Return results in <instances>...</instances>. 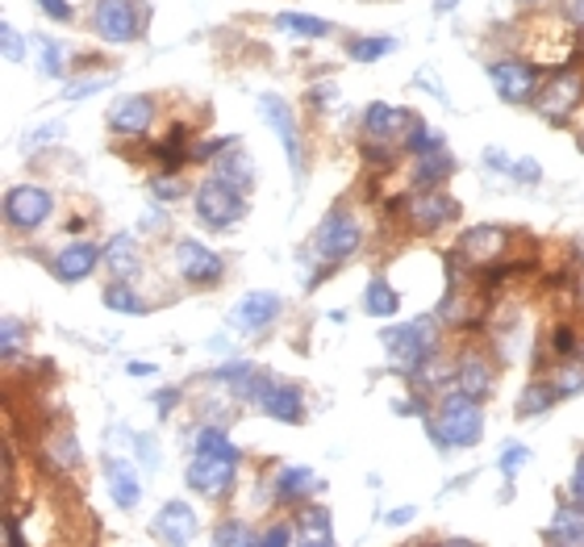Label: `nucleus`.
Listing matches in <instances>:
<instances>
[{
  "label": "nucleus",
  "mask_w": 584,
  "mask_h": 547,
  "mask_svg": "<svg viewBox=\"0 0 584 547\" xmlns=\"http://www.w3.org/2000/svg\"><path fill=\"white\" fill-rule=\"evenodd\" d=\"M380 338L389 347V364L405 377L426 372V364L435 359V317H414L405 326H389Z\"/></svg>",
  "instance_id": "f257e3e1"
},
{
  "label": "nucleus",
  "mask_w": 584,
  "mask_h": 547,
  "mask_svg": "<svg viewBox=\"0 0 584 547\" xmlns=\"http://www.w3.org/2000/svg\"><path fill=\"white\" fill-rule=\"evenodd\" d=\"M480 422H484L480 418V401L468 398L463 389H456V393H447V398L438 401V418L430 422V435L442 447H472L484 435Z\"/></svg>",
  "instance_id": "f03ea898"
},
{
  "label": "nucleus",
  "mask_w": 584,
  "mask_h": 547,
  "mask_svg": "<svg viewBox=\"0 0 584 547\" xmlns=\"http://www.w3.org/2000/svg\"><path fill=\"white\" fill-rule=\"evenodd\" d=\"M196 213H201V222L213 226V231H226L234 226L243 213H247V201H243V189H234L226 180H205L201 189H196Z\"/></svg>",
  "instance_id": "7ed1b4c3"
},
{
  "label": "nucleus",
  "mask_w": 584,
  "mask_h": 547,
  "mask_svg": "<svg viewBox=\"0 0 584 547\" xmlns=\"http://www.w3.org/2000/svg\"><path fill=\"white\" fill-rule=\"evenodd\" d=\"M359 222H355L347 210H330L326 213V222L317 226V255H322V264L330 268V264H342V259H351L355 247H359Z\"/></svg>",
  "instance_id": "20e7f679"
},
{
  "label": "nucleus",
  "mask_w": 584,
  "mask_h": 547,
  "mask_svg": "<svg viewBox=\"0 0 584 547\" xmlns=\"http://www.w3.org/2000/svg\"><path fill=\"white\" fill-rule=\"evenodd\" d=\"M92 22L104 43H134L146 25V9H138L134 0H101Z\"/></svg>",
  "instance_id": "39448f33"
},
{
  "label": "nucleus",
  "mask_w": 584,
  "mask_h": 547,
  "mask_svg": "<svg viewBox=\"0 0 584 547\" xmlns=\"http://www.w3.org/2000/svg\"><path fill=\"white\" fill-rule=\"evenodd\" d=\"M526 51L539 59V64H568L576 55V38L560 18H539V22L526 30Z\"/></svg>",
  "instance_id": "423d86ee"
},
{
  "label": "nucleus",
  "mask_w": 584,
  "mask_h": 547,
  "mask_svg": "<svg viewBox=\"0 0 584 547\" xmlns=\"http://www.w3.org/2000/svg\"><path fill=\"white\" fill-rule=\"evenodd\" d=\"M259 118L276 130V138L284 143V155H289L292 171L301 176V171H305V147H301V130H296L292 105L289 101H280V97H271V92H263V97H259Z\"/></svg>",
  "instance_id": "0eeeda50"
},
{
  "label": "nucleus",
  "mask_w": 584,
  "mask_h": 547,
  "mask_svg": "<svg viewBox=\"0 0 584 547\" xmlns=\"http://www.w3.org/2000/svg\"><path fill=\"white\" fill-rule=\"evenodd\" d=\"M505 247H509V231H501V226H472L459 238V259L468 268L493 272V264L505 259Z\"/></svg>",
  "instance_id": "6e6552de"
},
{
  "label": "nucleus",
  "mask_w": 584,
  "mask_h": 547,
  "mask_svg": "<svg viewBox=\"0 0 584 547\" xmlns=\"http://www.w3.org/2000/svg\"><path fill=\"white\" fill-rule=\"evenodd\" d=\"M55 210V201H50V192L38 189V185H18V189H9L4 197V217H9V226H18V231H34L42 226L46 217Z\"/></svg>",
  "instance_id": "1a4fd4ad"
},
{
  "label": "nucleus",
  "mask_w": 584,
  "mask_h": 547,
  "mask_svg": "<svg viewBox=\"0 0 584 547\" xmlns=\"http://www.w3.org/2000/svg\"><path fill=\"white\" fill-rule=\"evenodd\" d=\"M581 101H584V80L576 76V71H563V76H555L547 88H539L535 109H539L547 122H568Z\"/></svg>",
  "instance_id": "9d476101"
},
{
  "label": "nucleus",
  "mask_w": 584,
  "mask_h": 547,
  "mask_svg": "<svg viewBox=\"0 0 584 547\" xmlns=\"http://www.w3.org/2000/svg\"><path fill=\"white\" fill-rule=\"evenodd\" d=\"M405 217H409L414 231H438V226L456 222L459 205L442 189H417L414 197L405 201Z\"/></svg>",
  "instance_id": "9b49d317"
},
{
  "label": "nucleus",
  "mask_w": 584,
  "mask_h": 547,
  "mask_svg": "<svg viewBox=\"0 0 584 547\" xmlns=\"http://www.w3.org/2000/svg\"><path fill=\"white\" fill-rule=\"evenodd\" d=\"M488 76L497 85L501 101H509V105H526V101L539 97V76H535V67L521 64V59H501V64L488 67Z\"/></svg>",
  "instance_id": "f8f14e48"
},
{
  "label": "nucleus",
  "mask_w": 584,
  "mask_h": 547,
  "mask_svg": "<svg viewBox=\"0 0 584 547\" xmlns=\"http://www.w3.org/2000/svg\"><path fill=\"white\" fill-rule=\"evenodd\" d=\"M176 268H180V276H184L188 284H205V289L226 276L222 255L209 252L205 243H192V238H184V243L176 247Z\"/></svg>",
  "instance_id": "ddd939ff"
},
{
  "label": "nucleus",
  "mask_w": 584,
  "mask_h": 547,
  "mask_svg": "<svg viewBox=\"0 0 584 547\" xmlns=\"http://www.w3.org/2000/svg\"><path fill=\"white\" fill-rule=\"evenodd\" d=\"M238 472V451L234 456H196L188 464V484L201 489L205 498H222Z\"/></svg>",
  "instance_id": "4468645a"
},
{
  "label": "nucleus",
  "mask_w": 584,
  "mask_h": 547,
  "mask_svg": "<svg viewBox=\"0 0 584 547\" xmlns=\"http://www.w3.org/2000/svg\"><path fill=\"white\" fill-rule=\"evenodd\" d=\"M414 126H417V118L409 113V109H393V105H368L363 109V134H368V138H384V143H393V138H405Z\"/></svg>",
  "instance_id": "2eb2a0df"
},
{
  "label": "nucleus",
  "mask_w": 584,
  "mask_h": 547,
  "mask_svg": "<svg viewBox=\"0 0 584 547\" xmlns=\"http://www.w3.org/2000/svg\"><path fill=\"white\" fill-rule=\"evenodd\" d=\"M150 122H155V101L150 97H122V101H113V109H109V126L117 130V134H125V138L146 134Z\"/></svg>",
  "instance_id": "dca6fc26"
},
{
  "label": "nucleus",
  "mask_w": 584,
  "mask_h": 547,
  "mask_svg": "<svg viewBox=\"0 0 584 547\" xmlns=\"http://www.w3.org/2000/svg\"><path fill=\"white\" fill-rule=\"evenodd\" d=\"M276 314H280V297L276 293H250L234 305V317H229V322H234L243 335H259V331H268L271 322H276Z\"/></svg>",
  "instance_id": "f3484780"
},
{
  "label": "nucleus",
  "mask_w": 584,
  "mask_h": 547,
  "mask_svg": "<svg viewBox=\"0 0 584 547\" xmlns=\"http://www.w3.org/2000/svg\"><path fill=\"white\" fill-rule=\"evenodd\" d=\"M155 535L167 544H192L196 539V514L188 502H167L155 514Z\"/></svg>",
  "instance_id": "a211bd4d"
},
{
  "label": "nucleus",
  "mask_w": 584,
  "mask_h": 547,
  "mask_svg": "<svg viewBox=\"0 0 584 547\" xmlns=\"http://www.w3.org/2000/svg\"><path fill=\"white\" fill-rule=\"evenodd\" d=\"M259 410L263 414H271L276 422H301L305 418V401H301V389L296 384H263L259 389Z\"/></svg>",
  "instance_id": "6ab92c4d"
},
{
  "label": "nucleus",
  "mask_w": 584,
  "mask_h": 547,
  "mask_svg": "<svg viewBox=\"0 0 584 547\" xmlns=\"http://www.w3.org/2000/svg\"><path fill=\"white\" fill-rule=\"evenodd\" d=\"M101 247L97 243H71L67 252H59V259H55V272H59V280H67V284H76V280H83V276H92V268L101 264Z\"/></svg>",
  "instance_id": "aec40b11"
},
{
  "label": "nucleus",
  "mask_w": 584,
  "mask_h": 547,
  "mask_svg": "<svg viewBox=\"0 0 584 547\" xmlns=\"http://www.w3.org/2000/svg\"><path fill=\"white\" fill-rule=\"evenodd\" d=\"M104 481H109V493H113V502L122 505V510H134V505L143 502L138 472L125 460H104Z\"/></svg>",
  "instance_id": "412c9836"
},
{
  "label": "nucleus",
  "mask_w": 584,
  "mask_h": 547,
  "mask_svg": "<svg viewBox=\"0 0 584 547\" xmlns=\"http://www.w3.org/2000/svg\"><path fill=\"white\" fill-rule=\"evenodd\" d=\"M456 389H463L468 398L484 401L488 393H493V368H488L480 356H468L456 368Z\"/></svg>",
  "instance_id": "4be33fe9"
},
{
  "label": "nucleus",
  "mask_w": 584,
  "mask_h": 547,
  "mask_svg": "<svg viewBox=\"0 0 584 547\" xmlns=\"http://www.w3.org/2000/svg\"><path fill=\"white\" fill-rule=\"evenodd\" d=\"M322 489V481L313 477L310 468H284L276 481V502H305Z\"/></svg>",
  "instance_id": "5701e85b"
},
{
  "label": "nucleus",
  "mask_w": 584,
  "mask_h": 547,
  "mask_svg": "<svg viewBox=\"0 0 584 547\" xmlns=\"http://www.w3.org/2000/svg\"><path fill=\"white\" fill-rule=\"evenodd\" d=\"M451 171H456V159L442 147H430L426 155H417V189H438Z\"/></svg>",
  "instance_id": "b1692460"
},
{
  "label": "nucleus",
  "mask_w": 584,
  "mask_h": 547,
  "mask_svg": "<svg viewBox=\"0 0 584 547\" xmlns=\"http://www.w3.org/2000/svg\"><path fill=\"white\" fill-rule=\"evenodd\" d=\"M296 539L305 544H330L334 531H330V510L326 505H305L296 514Z\"/></svg>",
  "instance_id": "393cba45"
},
{
  "label": "nucleus",
  "mask_w": 584,
  "mask_h": 547,
  "mask_svg": "<svg viewBox=\"0 0 584 547\" xmlns=\"http://www.w3.org/2000/svg\"><path fill=\"white\" fill-rule=\"evenodd\" d=\"M104 264H109V272L117 276V280H130V276H138V252H134V238L130 234H117L109 247H104Z\"/></svg>",
  "instance_id": "a878e982"
},
{
  "label": "nucleus",
  "mask_w": 584,
  "mask_h": 547,
  "mask_svg": "<svg viewBox=\"0 0 584 547\" xmlns=\"http://www.w3.org/2000/svg\"><path fill=\"white\" fill-rule=\"evenodd\" d=\"M547 539H560V544H584V505H560L555 510V526Z\"/></svg>",
  "instance_id": "bb28decb"
},
{
  "label": "nucleus",
  "mask_w": 584,
  "mask_h": 547,
  "mask_svg": "<svg viewBox=\"0 0 584 547\" xmlns=\"http://www.w3.org/2000/svg\"><path fill=\"white\" fill-rule=\"evenodd\" d=\"M555 401H560V389L547 384V380H535V384H526V393L518 398V414H542V410H551Z\"/></svg>",
  "instance_id": "cd10ccee"
},
{
  "label": "nucleus",
  "mask_w": 584,
  "mask_h": 547,
  "mask_svg": "<svg viewBox=\"0 0 584 547\" xmlns=\"http://www.w3.org/2000/svg\"><path fill=\"white\" fill-rule=\"evenodd\" d=\"M276 25H280V30H289V34H305V38H326V34H334L330 22L310 18V13H280Z\"/></svg>",
  "instance_id": "c85d7f7f"
},
{
  "label": "nucleus",
  "mask_w": 584,
  "mask_h": 547,
  "mask_svg": "<svg viewBox=\"0 0 584 547\" xmlns=\"http://www.w3.org/2000/svg\"><path fill=\"white\" fill-rule=\"evenodd\" d=\"M396 305H401V297L393 293L389 280H372V284H368V314L372 317H393Z\"/></svg>",
  "instance_id": "c756f323"
},
{
  "label": "nucleus",
  "mask_w": 584,
  "mask_h": 547,
  "mask_svg": "<svg viewBox=\"0 0 584 547\" xmlns=\"http://www.w3.org/2000/svg\"><path fill=\"white\" fill-rule=\"evenodd\" d=\"M217 180H226V185H234V189H243L247 192L250 189V159L247 155H226L222 164H217Z\"/></svg>",
  "instance_id": "7c9ffc66"
},
{
  "label": "nucleus",
  "mask_w": 584,
  "mask_h": 547,
  "mask_svg": "<svg viewBox=\"0 0 584 547\" xmlns=\"http://www.w3.org/2000/svg\"><path fill=\"white\" fill-rule=\"evenodd\" d=\"M104 305H109V310H122V314H146V301L134 293V289H125V284L104 289Z\"/></svg>",
  "instance_id": "2f4dec72"
},
{
  "label": "nucleus",
  "mask_w": 584,
  "mask_h": 547,
  "mask_svg": "<svg viewBox=\"0 0 584 547\" xmlns=\"http://www.w3.org/2000/svg\"><path fill=\"white\" fill-rule=\"evenodd\" d=\"M551 384L560 389V398H576V393L584 389V359L581 364H563Z\"/></svg>",
  "instance_id": "473e14b6"
},
{
  "label": "nucleus",
  "mask_w": 584,
  "mask_h": 547,
  "mask_svg": "<svg viewBox=\"0 0 584 547\" xmlns=\"http://www.w3.org/2000/svg\"><path fill=\"white\" fill-rule=\"evenodd\" d=\"M389 51H393V38H359V43L351 46V55L359 64H375V59H384Z\"/></svg>",
  "instance_id": "72a5a7b5"
},
{
  "label": "nucleus",
  "mask_w": 584,
  "mask_h": 547,
  "mask_svg": "<svg viewBox=\"0 0 584 547\" xmlns=\"http://www.w3.org/2000/svg\"><path fill=\"white\" fill-rule=\"evenodd\" d=\"M213 544H259V535L247 531L243 523H222L213 531Z\"/></svg>",
  "instance_id": "f704fd0d"
},
{
  "label": "nucleus",
  "mask_w": 584,
  "mask_h": 547,
  "mask_svg": "<svg viewBox=\"0 0 584 547\" xmlns=\"http://www.w3.org/2000/svg\"><path fill=\"white\" fill-rule=\"evenodd\" d=\"M430 147H438V138L426 130V122H417V126L405 134V150H409V155H426Z\"/></svg>",
  "instance_id": "c9c22d12"
},
{
  "label": "nucleus",
  "mask_w": 584,
  "mask_h": 547,
  "mask_svg": "<svg viewBox=\"0 0 584 547\" xmlns=\"http://www.w3.org/2000/svg\"><path fill=\"white\" fill-rule=\"evenodd\" d=\"M42 76H50V80H55V76H63V51L55 43H50V38H42Z\"/></svg>",
  "instance_id": "e433bc0d"
},
{
  "label": "nucleus",
  "mask_w": 584,
  "mask_h": 547,
  "mask_svg": "<svg viewBox=\"0 0 584 547\" xmlns=\"http://www.w3.org/2000/svg\"><path fill=\"white\" fill-rule=\"evenodd\" d=\"M0 38H4V59L9 64H18V59H25V43H21V34L13 30V22L0 25Z\"/></svg>",
  "instance_id": "4c0bfd02"
},
{
  "label": "nucleus",
  "mask_w": 584,
  "mask_h": 547,
  "mask_svg": "<svg viewBox=\"0 0 584 547\" xmlns=\"http://www.w3.org/2000/svg\"><path fill=\"white\" fill-rule=\"evenodd\" d=\"M526 460H530V451L514 443V447H505V456H501V472H505V477H514V472H518Z\"/></svg>",
  "instance_id": "58836bf2"
},
{
  "label": "nucleus",
  "mask_w": 584,
  "mask_h": 547,
  "mask_svg": "<svg viewBox=\"0 0 584 547\" xmlns=\"http://www.w3.org/2000/svg\"><path fill=\"white\" fill-rule=\"evenodd\" d=\"M4 359H9V364L21 359V326L13 322V317L4 322Z\"/></svg>",
  "instance_id": "ea45409f"
},
{
  "label": "nucleus",
  "mask_w": 584,
  "mask_h": 547,
  "mask_svg": "<svg viewBox=\"0 0 584 547\" xmlns=\"http://www.w3.org/2000/svg\"><path fill=\"white\" fill-rule=\"evenodd\" d=\"M150 189H155V197H164V201H176V197H184V185H180L176 176H159V180H155Z\"/></svg>",
  "instance_id": "a19ab883"
},
{
  "label": "nucleus",
  "mask_w": 584,
  "mask_h": 547,
  "mask_svg": "<svg viewBox=\"0 0 584 547\" xmlns=\"http://www.w3.org/2000/svg\"><path fill=\"white\" fill-rule=\"evenodd\" d=\"M38 4H42V13H46V18H55V22H71V18H76L67 0H38Z\"/></svg>",
  "instance_id": "79ce46f5"
},
{
  "label": "nucleus",
  "mask_w": 584,
  "mask_h": 547,
  "mask_svg": "<svg viewBox=\"0 0 584 547\" xmlns=\"http://www.w3.org/2000/svg\"><path fill=\"white\" fill-rule=\"evenodd\" d=\"M104 85H109V76H101V80H76V85L67 88V97L80 101V97H88V92H97V88H104Z\"/></svg>",
  "instance_id": "37998d69"
},
{
  "label": "nucleus",
  "mask_w": 584,
  "mask_h": 547,
  "mask_svg": "<svg viewBox=\"0 0 584 547\" xmlns=\"http://www.w3.org/2000/svg\"><path fill=\"white\" fill-rule=\"evenodd\" d=\"M380 143H384V138H380ZM380 143H368V147H363V155H368L372 164H380V168H384V164H393V150L380 147Z\"/></svg>",
  "instance_id": "c03bdc74"
},
{
  "label": "nucleus",
  "mask_w": 584,
  "mask_h": 547,
  "mask_svg": "<svg viewBox=\"0 0 584 547\" xmlns=\"http://www.w3.org/2000/svg\"><path fill=\"white\" fill-rule=\"evenodd\" d=\"M551 347H555L560 356H568V351L576 347V343H572V331H568V326H555V335H551Z\"/></svg>",
  "instance_id": "a18cd8bd"
},
{
  "label": "nucleus",
  "mask_w": 584,
  "mask_h": 547,
  "mask_svg": "<svg viewBox=\"0 0 584 547\" xmlns=\"http://www.w3.org/2000/svg\"><path fill=\"white\" fill-rule=\"evenodd\" d=\"M514 176H518V180H539L542 171H539V164H530V159H521V164H514Z\"/></svg>",
  "instance_id": "49530a36"
},
{
  "label": "nucleus",
  "mask_w": 584,
  "mask_h": 547,
  "mask_svg": "<svg viewBox=\"0 0 584 547\" xmlns=\"http://www.w3.org/2000/svg\"><path fill=\"white\" fill-rule=\"evenodd\" d=\"M572 493H576V502L584 505V456L576 460V472H572Z\"/></svg>",
  "instance_id": "de8ad7c7"
},
{
  "label": "nucleus",
  "mask_w": 584,
  "mask_h": 547,
  "mask_svg": "<svg viewBox=\"0 0 584 547\" xmlns=\"http://www.w3.org/2000/svg\"><path fill=\"white\" fill-rule=\"evenodd\" d=\"M292 539V526H271L268 535H263V544H289Z\"/></svg>",
  "instance_id": "09e8293b"
},
{
  "label": "nucleus",
  "mask_w": 584,
  "mask_h": 547,
  "mask_svg": "<svg viewBox=\"0 0 584 547\" xmlns=\"http://www.w3.org/2000/svg\"><path fill=\"white\" fill-rule=\"evenodd\" d=\"M484 164H488V168H501V171L509 168V159H505V150H488V155H484ZM509 171H514V168H509Z\"/></svg>",
  "instance_id": "8fccbe9b"
},
{
  "label": "nucleus",
  "mask_w": 584,
  "mask_h": 547,
  "mask_svg": "<svg viewBox=\"0 0 584 547\" xmlns=\"http://www.w3.org/2000/svg\"><path fill=\"white\" fill-rule=\"evenodd\" d=\"M568 22L581 25V30H584V0H572V9H568Z\"/></svg>",
  "instance_id": "3c124183"
},
{
  "label": "nucleus",
  "mask_w": 584,
  "mask_h": 547,
  "mask_svg": "<svg viewBox=\"0 0 584 547\" xmlns=\"http://www.w3.org/2000/svg\"><path fill=\"white\" fill-rule=\"evenodd\" d=\"M409 518H414V510H393V514H389V523H393V526L409 523Z\"/></svg>",
  "instance_id": "603ef678"
},
{
  "label": "nucleus",
  "mask_w": 584,
  "mask_h": 547,
  "mask_svg": "<svg viewBox=\"0 0 584 547\" xmlns=\"http://www.w3.org/2000/svg\"><path fill=\"white\" fill-rule=\"evenodd\" d=\"M155 405H159V410H164V414H167V410H171V405H176V389H167L164 398H155Z\"/></svg>",
  "instance_id": "864d4df0"
},
{
  "label": "nucleus",
  "mask_w": 584,
  "mask_h": 547,
  "mask_svg": "<svg viewBox=\"0 0 584 547\" xmlns=\"http://www.w3.org/2000/svg\"><path fill=\"white\" fill-rule=\"evenodd\" d=\"M438 9H456V0H438Z\"/></svg>",
  "instance_id": "5fc2aeb1"
},
{
  "label": "nucleus",
  "mask_w": 584,
  "mask_h": 547,
  "mask_svg": "<svg viewBox=\"0 0 584 547\" xmlns=\"http://www.w3.org/2000/svg\"><path fill=\"white\" fill-rule=\"evenodd\" d=\"M576 289H581V301H584V276H581V284H576Z\"/></svg>",
  "instance_id": "6e6d98bb"
}]
</instances>
